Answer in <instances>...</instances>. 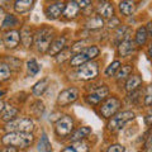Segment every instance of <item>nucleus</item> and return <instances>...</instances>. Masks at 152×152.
<instances>
[{
  "label": "nucleus",
  "mask_w": 152,
  "mask_h": 152,
  "mask_svg": "<svg viewBox=\"0 0 152 152\" xmlns=\"http://www.w3.org/2000/svg\"><path fill=\"white\" fill-rule=\"evenodd\" d=\"M88 150H89V145L85 141H76L72 145L66 147L62 152H88Z\"/></svg>",
  "instance_id": "nucleus-17"
},
{
  "label": "nucleus",
  "mask_w": 152,
  "mask_h": 152,
  "mask_svg": "<svg viewBox=\"0 0 152 152\" xmlns=\"http://www.w3.org/2000/svg\"><path fill=\"white\" fill-rule=\"evenodd\" d=\"M145 104L146 107H150L151 104V86L146 89V95H145Z\"/></svg>",
  "instance_id": "nucleus-36"
},
{
  "label": "nucleus",
  "mask_w": 152,
  "mask_h": 152,
  "mask_svg": "<svg viewBox=\"0 0 152 152\" xmlns=\"http://www.w3.org/2000/svg\"><path fill=\"white\" fill-rule=\"evenodd\" d=\"M119 67H121V62H119V61H114V62H112V64L107 67L105 75H107V76H113L118 70H119Z\"/></svg>",
  "instance_id": "nucleus-33"
},
{
  "label": "nucleus",
  "mask_w": 152,
  "mask_h": 152,
  "mask_svg": "<svg viewBox=\"0 0 152 152\" xmlns=\"http://www.w3.org/2000/svg\"><path fill=\"white\" fill-rule=\"evenodd\" d=\"M151 113H148V114H147V115H146V124L147 126H150L151 124Z\"/></svg>",
  "instance_id": "nucleus-39"
},
{
  "label": "nucleus",
  "mask_w": 152,
  "mask_h": 152,
  "mask_svg": "<svg viewBox=\"0 0 152 152\" xmlns=\"http://www.w3.org/2000/svg\"><path fill=\"white\" fill-rule=\"evenodd\" d=\"M133 118H134V113L131 112V110H126V112H122L117 115H114L110 121L108 123V129L112 131V132H117L122 129L128 122H131Z\"/></svg>",
  "instance_id": "nucleus-4"
},
{
  "label": "nucleus",
  "mask_w": 152,
  "mask_h": 152,
  "mask_svg": "<svg viewBox=\"0 0 152 152\" xmlns=\"http://www.w3.org/2000/svg\"><path fill=\"white\" fill-rule=\"evenodd\" d=\"M33 5L32 0H18V1L14 3V9H15L17 13H27L28 10H31V8Z\"/></svg>",
  "instance_id": "nucleus-20"
},
{
  "label": "nucleus",
  "mask_w": 152,
  "mask_h": 152,
  "mask_svg": "<svg viewBox=\"0 0 152 152\" xmlns=\"http://www.w3.org/2000/svg\"><path fill=\"white\" fill-rule=\"evenodd\" d=\"M79 12H80V8L77 7L76 1H70V3H67V4L65 5L62 15H64L66 19H74L75 17H77Z\"/></svg>",
  "instance_id": "nucleus-16"
},
{
  "label": "nucleus",
  "mask_w": 152,
  "mask_h": 152,
  "mask_svg": "<svg viewBox=\"0 0 152 152\" xmlns=\"http://www.w3.org/2000/svg\"><path fill=\"white\" fill-rule=\"evenodd\" d=\"M136 51V43L131 39H126L118 45V53L122 57H127Z\"/></svg>",
  "instance_id": "nucleus-14"
},
{
  "label": "nucleus",
  "mask_w": 152,
  "mask_h": 152,
  "mask_svg": "<svg viewBox=\"0 0 152 152\" xmlns=\"http://www.w3.org/2000/svg\"><path fill=\"white\" fill-rule=\"evenodd\" d=\"M79 98V90L76 88H69L61 91L58 98H57V104L61 107H66L69 104L74 103Z\"/></svg>",
  "instance_id": "nucleus-9"
},
{
  "label": "nucleus",
  "mask_w": 152,
  "mask_h": 152,
  "mask_svg": "<svg viewBox=\"0 0 152 152\" xmlns=\"http://www.w3.org/2000/svg\"><path fill=\"white\" fill-rule=\"evenodd\" d=\"M131 72H132V66H129V65L122 66V67H119V70H118V72H117V80L118 81H122V80H124Z\"/></svg>",
  "instance_id": "nucleus-28"
},
{
  "label": "nucleus",
  "mask_w": 152,
  "mask_h": 152,
  "mask_svg": "<svg viewBox=\"0 0 152 152\" xmlns=\"http://www.w3.org/2000/svg\"><path fill=\"white\" fill-rule=\"evenodd\" d=\"M108 94H109L108 86L103 85V86L98 88L95 91H93L91 94L88 95V96H86V102L89 104H91V105H96V104L100 103L103 99H105V96H108Z\"/></svg>",
  "instance_id": "nucleus-10"
},
{
  "label": "nucleus",
  "mask_w": 152,
  "mask_h": 152,
  "mask_svg": "<svg viewBox=\"0 0 152 152\" xmlns=\"http://www.w3.org/2000/svg\"><path fill=\"white\" fill-rule=\"evenodd\" d=\"M98 72H99L98 64L89 61V62L80 66V69L77 70V72H76V76H77V79H80V80H91V79L96 77Z\"/></svg>",
  "instance_id": "nucleus-6"
},
{
  "label": "nucleus",
  "mask_w": 152,
  "mask_h": 152,
  "mask_svg": "<svg viewBox=\"0 0 152 152\" xmlns=\"http://www.w3.org/2000/svg\"><path fill=\"white\" fill-rule=\"evenodd\" d=\"M4 107H5V104H4L3 102H0V113L3 112V109H4Z\"/></svg>",
  "instance_id": "nucleus-40"
},
{
  "label": "nucleus",
  "mask_w": 152,
  "mask_h": 152,
  "mask_svg": "<svg viewBox=\"0 0 152 152\" xmlns=\"http://www.w3.org/2000/svg\"><path fill=\"white\" fill-rule=\"evenodd\" d=\"M85 26L89 29H98V28H102L104 26V20L99 17V15H95V17H90L86 23H85Z\"/></svg>",
  "instance_id": "nucleus-21"
},
{
  "label": "nucleus",
  "mask_w": 152,
  "mask_h": 152,
  "mask_svg": "<svg viewBox=\"0 0 152 152\" xmlns=\"http://www.w3.org/2000/svg\"><path fill=\"white\" fill-rule=\"evenodd\" d=\"M17 113H18V109H17V108H14V107H12V105L4 107L1 119L5 121V122H10V119H13V118L17 115Z\"/></svg>",
  "instance_id": "nucleus-25"
},
{
  "label": "nucleus",
  "mask_w": 152,
  "mask_h": 152,
  "mask_svg": "<svg viewBox=\"0 0 152 152\" xmlns=\"http://www.w3.org/2000/svg\"><path fill=\"white\" fill-rule=\"evenodd\" d=\"M52 150V145L51 142L48 141V137H47V134L43 132L42 133V137L39 142H38V151L39 152H51Z\"/></svg>",
  "instance_id": "nucleus-24"
},
{
  "label": "nucleus",
  "mask_w": 152,
  "mask_h": 152,
  "mask_svg": "<svg viewBox=\"0 0 152 152\" xmlns=\"http://www.w3.org/2000/svg\"><path fill=\"white\" fill-rule=\"evenodd\" d=\"M1 152H17V148H15V147H10V146H9V147H7V148H4Z\"/></svg>",
  "instance_id": "nucleus-38"
},
{
  "label": "nucleus",
  "mask_w": 152,
  "mask_h": 152,
  "mask_svg": "<svg viewBox=\"0 0 152 152\" xmlns=\"http://www.w3.org/2000/svg\"><path fill=\"white\" fill-rule=\"evenodd\" d=\"M147 37H148V34H147L146 27H140L138 29H137V32H136V42H137V45L143 46L146 43V41H147Z\"/></svg>",
  "instance_id": "nucleus-26"
},
{
  "label": "nucleus",
  "mask_w": 152,
  "mask_h": 152,
  "mask_svg": "<svg viewBox=\"0 0 152 152\" xmlns=\"http://www.w3.org/2000/svg\"><path fill=\"white\" fill-rule=\"evenodd\" d=\"M47 88H48V79H42L41 81H38L34 86H33L32 91L36 96H41V95L47 90Z\"/></svg>",
  "instance_id": "nucleus-22"
},
{
  "label": "nucleus",
  "mask_w": 152,
  "mask_h": 152,
  "mask_svg": "<svg viewBox=\"0 0 152 152\" xmlns=\"http://www.w3.org/2000/svg\"><path fill=\"white\" fill-rule=\"evenodd\" d=\"M3 94H4V93H3V91H0V96H1V95H3Z\"/></svg>",
  "instance_id": "nucleus-42"
},
{
  "label": "nucleus",
  "mask_w": 152,
  "mask_h": 152,
  "mask_svg": "<svg viewBox=\"0 0 152 152\" xmlns=\"http://www.w3.org/2000/svg\"><path fill=\"white\" fill-rule=\"evenodd\" d=\"M119 10H121V13L123 14V15L129 17L136 10V4L133 1H128V0H126V1H121L119 3Z\"/></svg>",
  "instance_id": "nucleus-19"
},
{
  "label": "nucleus",
  "mask_w": 152,
  "mask_h": 152,
  "mask_svg": "<svg viewBox=\"0 0 152 152\" xmlns=\"http://www.w3.org/2000/svg\"><path fill=\"white\" fill-rule=\"evenodd\" d=\"M76 4H77V7L81 9V8H86L88 5H90L91 1H89V0H83V1H76Z\"/></svg>",
  "instance_id": "nucleus-37"
},
{
  "label": "nucleus",
  "mask_w": 152,
  "mask_h": 152,
  "mask_svg": "<svg viewBox=\"0 0 152 152\" xmlns=\"http://www.w3.org/2000/svg\"><path fill=\"white\" fill-rule=\"evenodd\" d=\"M119 107H121L119 99L110 96L103 103V105L100 107V113L104 118H110L112 115L115 114V112L119 109Z\"/></svg>",
  "instance_id": "nucleus-8"
},
{
  "label": "nucleus",
  "mask_w": 152,
  "mask_h": 152,
  "mask_svg": "<svg viewBox=\"0 0 152 152\" xmlns=\"http://www.w3.org/2000/svg\"><path fill=\"white\" fill-rule=\"evenodd\" d=\"M27 69H28V74L29 75H37L38 74V71H39L41 69V66L38 65V62L36 60H29L28 61V64H27Z\"/></svg>",
  "instance_id": "nucleus-31"
},
{
  "label": "nucleus",
  "mask_w": 152,
  "mask_h": 152,
  "mask_svg": "<svg viewBox=\"0 0 152 152\" xmlns=\"http://www.w3.org/2000/svg\"><path fill=\"white\" fill-rule=\"evenodd\" d=\"M55 129H56V133L60 137H66V136L71 134V132H72V129H74V121H72V118L69 117V115L61 117L60 119L56 122Z\"/></svg>",
  "instance_id": "nucleus-7"
},
{
  "label": "nucleus",
  "mask_w": 152,
  "mask_h": 152,
  "mask_svg": "<svg viewBox=\"0 0 152 152\" xmlns=\"http://www.w3.org/2000/svg\"><path fill=\"white\" fill-rule=\"evenodd\" d=\"M141 84H142V80H141L140 76L138 75H132L126 83V90L128 93L136 91V90L140 88Z\"/></svg>",
  "instance_id": "nucleus-18"
},
{
  "label": "nucleus",
  "mask_w": 152,
  "mask_h": 152,
  "mask_svg": "<svg viewBox=\"0 0 152 152\" xmlns=\"http://www.w3.org/2000/svg\"><path fill=\"white\" fill-rule=\"evenodd\" d=\"M33 137L32 133H24V132H9L3 137V143L5 146L10 147H20V148H26L29 145H32Z\"/></svg>",
  "instance_id": "nucleus-1"
},
{
  "label": "nucleus",
  "mask_w": 152,
  "mask_h": 152,
  "mask_svg": "<svg viewBox=\"0 0 152 152\" xmlns=\"http://www.w3.org/2000/svg\"><path fill=\"white\" fill-rule=\"evenodd\" d=\"M90 133H91V128L90 127H81V128H79L77 131H75L72 134H71V140H72L74 142L81 141L84 137H86L88 134H90Z\"/></svg>",
  "instance_id": "nucleus-23"
},
{
  "label": "nucleus",
  "mask_w": 152,
  "mask_h": 152,
  "mask_svg": "<svg viewBox=\"0 0 152 152\" xmlns=\"http://www.w3.org/2000/svg\"><path fill=\"white\" fill-rule=\"evenodd\" d=\"M1 42H3V41H1V39H0V45H1Z\"/></svg>",
  "instance_id": "nucleus-43"
},
{
  "label": "nucleus",
  "mask_w": 152,
  "mask_h": 152,
  "mask_svg": "<svg viewBox=\"0 0 152 152\" xmlns=\"http://www.w3.org/2000/svg\"><path fill=\"white\" fill-rule=\"evenodd\" d=\"M53 39V31L50 28H42L41 31L37 32V34L34 37V45L37 47V50L39 52H47L48 47L52 43Z\"/></svg>",
  "instance_id": "nucleus-3"
},
{
  "label": "nucleus",
  "mask_w": 152,
  "mask_h": 152,
  "mask_svg": "<svg viewBox=\"0 0 152 152\" xmlns=\"http://www.w3.org/2000/svg\"><path fill=\"white\" fill-rule=\"evenodd\" d=\"M65 45H66V38L65 37H60L57 38L56 41H53L48 47V55L50 56H56L58 55L60 52H62V50L65 48Z\"/></svg>",
  "instance_id": "nucleus-15"
},
{
  "label": "nucleus",
  "mask_w": 152,
  "mask_h": 152,
  "mask_svg": "<svg viewBox=\"0 0 152 152\" xmlns=\"http://www.w3.org/2000/svg\"><path fill=\"white\" fill-rule=\"evenodd\" d=\"M99 53H100V50L96 46H89V47H85L79 53H76L72 58L70 60V65L74 66V67H77V66H81L84 64L91 61L95 57H98Z\"/></svg>",
  "instance_id": "nucleus-2"
},
{
  "label": "nucleus",
  "mask_w": 152,
  "mask_h": 152,
  "mask_svg": "<svg viewBox=\"0 0 152 152\" xmlns=\"http://www.w3.org/2000/svg\"><path fill=\"white\" fill-rule=\"evenodd\" d=\"M43 110H45V107H43V103L42 102L34 103V105H33V108H32V112L34 113L37 117H41V114L43 113Z\"/></svg>",
  "instance_id": "nucleus-34"
},
{
  "label": "nucleus",
  "mask_w": 152,
  "mask_h": 152,
  "mask_svg": "<svg viewBox=\"0 0 152 152\" xmlns=\"http://www.w3.org/2000/svg\"><path fill=\"white\" fill-rule=\"evenodd\" d=\"M10 77V69L5 64H0V81L8 80Z\"/></svg>",
  "instance_id": "nucleus-32"
},
{
  "label": "nucleus",
  "mask_w": 152,
  "mask_h": 152,
  "mask_svg": "<svg viewBox=\"0 0 152 152\" xmlns=\"http://www.w3.org/2000/svg\"><path fill=\"white\" fill-rule=\"evenodd\" d=\"M18 24V19L15 18V15H13V14H7L5 15V19H4L3 22V26L1 28H10V27H14Z\"/></svg>",
  "instance_id": "nucleus-30"
},
{
  "label": "nucleus",
  "mask_w": 152,
  "mask_h": 152,
  "mask_svg": "<svg viewBox=\"0 0 152 152\" xmlns=\"http://www.w3.org/2000/svg\"><path fill=\"white\" fill-rule=\"evenodd\" d=\"M124 151H126V148L122 145H113L109 147L107 152H124Z\"/></svg>",
  "instance_id": "nucleus-35"
},
{
  "label": "nucleus",
  "mask_w": 152,
  "mask_h": 152,
  "mask_svg": "<svg viewBox=\"0 0 152 152\" xmlns=\"http://www.w3.org/2000/svg\"><path fill=\"white\" fill-rule=\"evenodd\" d=\"M34 128L33 121L31 118H18L8 122V124L5 127V129L9 132H24V133H31Z\"/></svg>",
  "instance_id": "nucleus-5"
},
{
  "label": "nucleus",
  "mask_w": 152,
  "mask_h": 152,
  "mask_svg": "<svg viewBox=\"0 0 152 152\" xmlns=\"http://www.w3.org/2000/svg\"><path fill=\"white\" fill-rule=\"evenodd\" d=\"M96 12L102 19L103 18L110 19L112 17H114V9H113L112 3H109V1H99L96 7Z\"/></svg>",
  "instance_id": "nucleus-12"
},
{
  "label": "nucleus",
  "mask_w": 152,
  "mask_h": 152,
  "mask_svg": "<svg viewBox=\"0 0 152 152\" xmlns=\"http://www.w3.org/2000/svg\"><path fill=\"white\" fill-rule=\"evenodd\" d=\"M19 41H20V33L18 31H9L4 36V45L8 48H15L19 45Z\"/></svg>",
  "instance_id": "nucleus-13"
},
{
  "label": "nucleus",
  "mask_w": 152,
  "mask_h": 152,
  "mask_svg": "<svg viewBox=\"0 0 152 152\" xmlns=\"http://www.w3.org/2000/svg\"><path fill=\"white\" fill-rule=\"evenodd\" d=\"M128 37V28L127 27H119L118 31L115 32V38H114V42L117 45H119L121 42L126 41Z\"/></svg>",
  "instance_id": "nucleus-27"
},
{
  "label": "nucleus",
  "mask_w": 152,
  "mask_h": 152,
  "mask_svg": "<svg viewBox=\"0 0 152 152\" xmlns=\"http://www.w3.org/2000/svg\"><path fill=\"white\" fill-rule=\"evenodd\" d=\"M0 14H3V8H0Z\"/></svg>",
  "instance_id": "nucleus-41"
},
{
  "label": "nucleus",
  "mask_w": 152,
  "mask_h": 152,
  "mask_svg": "<svg viewBox=\"0 0 152 152\" xmlns=\"http://www.w3.org/2000/svg\"><path fill=\"white\" fill-rule=\"evenodd\" d=\"M20 39L23 42V45L26 47H29L31 43H32V32L29 28H24L20 33Z\"/></svg>",
  "instance_id": "nucleus-29"
},
{
  "label": "nucleus",
  "mask_w": 152,
  "mask_h": 152,
  "mask_svg": "<svg viewBox=\"0 0 152 152\" xmlns=\"http://www.w3.org/2000/svg\"><path fill=\"white\" fill-rule=\"evenodd\" d=\"M64 9H65V4L61 3V1H57V3H53L51 5L47 7L46 9V15L48 19H57L58 17L62 15L64 13Z\"/></svg>",
  "instance_id": "nucleus-11"
}]
</instances>
